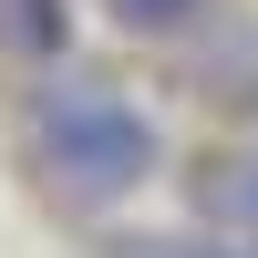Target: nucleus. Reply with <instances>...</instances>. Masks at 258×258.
<instances>
[{
    "label": "nucleus",
    "instance_id": "nucleus-2",
    "mask_svg": "<svg viewBox=\"0 0 258 258\" xmlns=\"http://www.w3.org/2000/svg\"><path fill=\"white\" fill-rule=\"evenodd\" d=\"M197 197V227H227V238H258V155H207L186 176Z\"/></svg>",
    "mask_w": 258,
    "mask_h": 258
},
{
    "label": "nucleus",
    "instance_id": "nucleus-5",
    "mask_svg": "<svg viewBox=\"0 0 258 258\" xmlns=\"http://www.w3.org/2000/svg\"><path fill=\"white\" fill-rule=\"evenodd\" d=\"M103 11L135 41H176V31H197V21H217V0H103Z\"/></svg>",
    "mask_w": 258,
    "mask_h": 258
},
{
    "label": "nucleus",
    "instance_id": "nucleus-3",
    "mask_svg": "<svg viewBox=\"0 0 258 258\" xmlns=\"http://www.w3.org/2000/svg\"><path fill=\"white\" fill-rule=\"evenodd\" d=\"M62 41H73V11H62V0H0V52L62 62Z\"/></svg>",
    "mask_w": 258,
    "mask_h": 258
},
{
    "label": "nucleus",
    "instance_id": "nucleus-4",
    "mask_svg": "<svg viewBox=\"0 0 258 258\" xmlns=\"http://www.w3.org/2000/svg\"><path fill=\"white\" fill-rule=\"evenodd\" d=\"M103 258H258V238H227V227H197V238H155V227H135V238H103Z\"/></svg>",
    "mask_w": 258,
    "mask_h": 258
},
{
    "label": "nucleus",
    "instance_id": "nucleus-1",
    "mask_svg": "<svg viewBox=\"0 0 258 258\" xmlns=\"http://www.w3.org/2000/svg\"><path fill=\"white\" fill-rule=\"evenodd\" d=\"M31 155H41V176H52L73 207H114V197H135V186H155L165 135H155L145 103L114 93V83L62 73V83L31 93Z\"/></svg>",
    "mask_w": 258,
    "mask_h": 258
}]
</instances>
